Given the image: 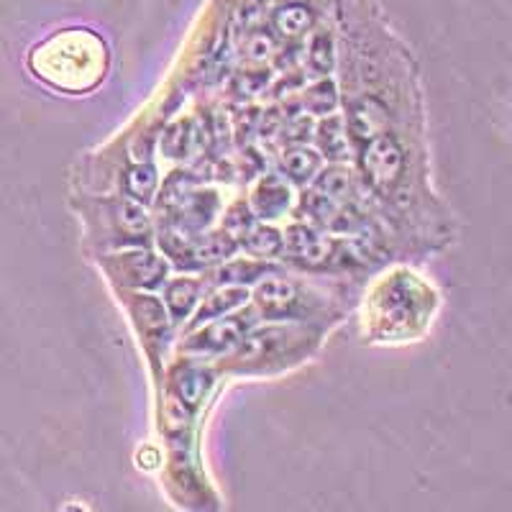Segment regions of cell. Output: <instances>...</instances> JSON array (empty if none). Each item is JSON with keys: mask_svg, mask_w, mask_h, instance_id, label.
<instances>
[{"mask_svg": "<svg viewBox=\"0 0 512 512\" xmlns=\"http://www.w3.org/2000/svg\"><path fill=\"white\" fill-rule=\"evenodd\" d=\"M31 67L41 80L54 88L80 93V90L93 88L103 77L105 54L95 36L70 31L36 49L31 54Z\"/></svg>", "mask_w": 512, "mask_h": 512, "instance_id": "6da1fadb", "label": "cell"}, {"mask_svg": "<svg viewBox=\"0 0 512 512\" xmlns=\"http://www.w3.org/2000/svg\"><path fill=\"white\" fill-rule=\"evenodd\" d=\"M361 167L364 177L374 190H390L400 180L402 169V144L392 134H379L367 141L364 154H361Z\"/></svg>", "mask_w": 512, "mask_h": 512, "instance_id": "7a4b0ae2", "label": "cell"}, {"mask_svg": "<svg viewBox=\"0 0 512 512\" xmlns=\"http://www.w3.org/2000/svg\"><path fill=\"white\" fill-rule=\"evenodd\" d=\"M249 328V315H231V318H216L205 331L192 336L185 344L187 351H208V354H226L233 346H239Z\"/></svg>", "mask_w": 512, "mask_h": 512, "instance_id": "3957f363", "label": "cell"}, {"mask_svg": "<svg viewBox=\"0 0 512 512\" xmlns=\"http://www.w3.org/2000/svg\"><path fill=\"white\" fill-rule=\"evenodd\" d=\"M254 303L259 313L267 318H285L297 305V287L282 277H272V280L259 282L254 290Z\"/></svg>", "mask_w": 512, "mask_h": 512, "instance_id": "277c9868", "label": "cell"}, {"mask_svg": "<svg viewBox=\"0 0 512 512\" xmlns=\"http://www.w3.org/2000/svg\"><path fill=\"white\" fill-rule=\"evenodd\" d=\"M387 126V113L374 98H359L349 108V136L354 141H372Z\"/></svg>", "mask_w": 512, "mask_h": 512, "instance_id": "5b68a950", "label": "cell"}, {"mask_svg": "<svg viewBox=\"0 0 512 512\" xmlns=\"http://www.w3.org/2000/svg\"><path fill=\"white\" fill-rule=\"evenodd\" d=\"M331 241L310 231L308 226H292L287 231V251L303 264H323L331 256Z\"/></svg>", "mask_w": 512, "mask_h": 512, "instance_id": "8992f818", "label": "cell"}, {"mask_svg": "<svg viewBox=\"0 0 512 512\" xmlns=\"http://www.w3.org/2000/svg\"><path fill=\"white\" fill-rule=\"evenodd\" d=\"M251 208H254V216L267 218V221L280 218L290 208V187L277 177H267L251 195Z\"/></svg>", "mask_w": 512, "mask_h": 512, "instance_id": "52a82bcc", "label": "cell"}, {"mask_svg": "<svg viewBox=\"0 0 512 512\" xmlns=\"http://www.w3.org/2000/svg\"><path fill=\"white\" fill-rule=\"evenodd\" d=\"M164 267L157 256L146 254V251H136V254L126 256V280L131 285L152 287L154 282L162 280Z\"/></svg>", "mask_w": 512, "mask_h": 512, "instance_id": "ba28073f", "label": "cell"}, {"mask_svg": "<svg viewBox=\"0 0 512 512\" xmlns=\"http://www.w3.org/2000/svg\"><path fill=\"white\" fill-rule=\"evenodd\" d=\"M282 169L292 182H308L310 177L318 175L320 169V154L305 146H292L282 157Z\"/></svg>", "mask_w": 512, "mask_h": 512, "instance_id": "9c48e42d", "label": "cell"}, {"mask_svg": "<svg viewBox=\"0 0 512 512\" xmlns=\"http://www.w3.org/2000/svg\"><path fill=\"white\" fill-rule=\"evenodd\" d=\"M246 290L244 287H226V290L210 295L203 303V308L198 310V323H205V320H216L223 318L226 313H231L233 308H241L246 303Z\"/></svg>", "mask_w": 512, "mask_h": 512, "instance_id": "30bf717a", "label": "cell"}, {"mask_svg": "<svg viewBox=\"0 0 512 512\" xmlns=\"http://www.w3.org/2000/svg\"><path fill=\"white\" fill-rule=\"evenodd\" d=\"M318 144L320 152L326 154L328 159H346L349 157V139L344 134V126H341V118L331 116L326 121H320L318 126Z\"/></svg>", "mask_w": 512, "mask_h": 512, "instance_id": "8fae6325", "label": "cell"}, {"mask_svg": "<svg viewBox=\"0 0 512 512\" xmlns=\"http://www.w3.org/2000/svg\"><path fill=\"white\" fill-rule=\"evenodd\" d=\"M315 16L308 6H300V3H292V6L280 8L274 13V26L282 36H300L313 26Z\"/></svg>", "mask_w": 512, "mask_h": 512, "instance_id": "7c38bea8", "label": "cell"}, {"mask_svg": "<svg viewBox=\"0 0 512 512\" xmlns=\"http://www.w3.org/2000/svg\"><path fill=\"white\" fill-rule=\"evenodd\" d=\"M167 308L172 318L182 320L190 315V310L198 303V282L192 280H177L167 287Z\"/></svg>", "mask_w": 512, "mask_h": 512, "instance_id": "4fadbf2b", "label": "cell"}, {"mask_svg": "<svg viewBox=\"0 0 512 512\" xmlns=\"http://www.w3.org/2000/svg\"><path fill=\"white\" fill-rule=\"evenodd\" d=\"M210 387V374L203 372V369H185V372L177 377V392H180L182 400L195 408L200 400L205 397Z\"/></svg>", "mask_w": 512, "mask_h": 512, "instance_id": "5bb4252c", "label": "cell"}, {"mask_svg": "<svg viewBox=\"0 0 512 512\" xmlns=\"http://www.w3.org/2000/svg\"><path fill=\"white\" fill-rule=\"evenodd\" d=\"M157 190V169L152 164H141V167L128 169L126 175V192L131 198L149 200Z\"/></svg>", "mask_w": 512, "mask_h": 512, "instance_id": "9a60e30c", "label": "cell"}, {"mask_svg": "<svg viewBox=\"0 0 512 512\" xmlns=\"http://www.w3.org/2000/svg\"><path fill=\"white\" fill-rule=\"evenodd\" d=\"M308 64L318 75H328L336 64V49L333 39L328 34H315L308 47Z\"/></svg>", "mask_w": 512, "mask_h": 512, "instance_id": "2e32d148", "label": "cell"}, {"mask_svg": "<svg viewBox=\"0 0 512 512\" xmlns=\"http://www.w3.org/2000/svg\"><path fill=\"white\" fill-rule=\"evenodd\" d=\"M303 210L308 213L310 218H313L315 223H320V226L331 228L333 221H336L338 216V203L336 200H331L328 195H323V192H308L303 200Z\"/></svg>", "mask_w": 512, "mask_h": 512, "instance_id": "e0dca14e", "label": "cell"}, {"mask_svg": "<svg viewBox=\"0 0 512 512\" xmlns=\"http://www.w3.org/2000/svg\"><path fill=\"white\" fill-rule=\"evenodd\" d=\"M195 141V136L190 134V121H180L175 126L167 128V134L162 139V149L167 157L182 159L190 154V146Z\"/></svg>", "mask_w": 512, "mask_h": 512, "instance_id": "ac0fdd59", "label": "cell"}, {"mask_svg": "<svg viewBox=\"0 0 512 512\" xmlns=\"http://www.w3.org/2000/svg\"><path fill=\"white\" fill-rule=\"evenodd\" d=\"M246 249L256 256H274L280 251L282 246V236L280 231H274L269 226H259V228H249V236L244 239Z\"/></svg>", "mask_w": 512, "mask_h": 512, "instance_id": "d6986e66", "label": "cell"}, {"mask_svg": "<svg viewBox=\"0 0 512 512\" xmlns=\"http://www.w3.org/2000/svg\"><path fill=\"white\" fill-rule=\"evenodd\" d=\"M338 105V95H336V85L331 80H323L318 82L315 88H310L305 93V108L318 116H326V113L336 111Z\"/></svg>", "mask_w": 512, "mask_h": 512, "instance_id": "ffe728a7", "label": "cell"}, {"mask_svg": "<svg viewBox=\"0 0 512 512\" xmlns=\"http://www.w3.org/2000/svg\"><path fill=\"white\" fill-rule=\"evenodd\" d=\"M349 187L351 180L346 169H328V172H320L318 182H315V190L328 195V198L336 200V203L344 198V195H349Z\"/></svg>", "mask_w": 512, "mask_h": 512, "instance_id": "44dd1931", "label": "cell"}, {"mask_svg": "<svg viewBox=\"0 0 512 512\" xmlns=\"http://www.w3.org/2000/svg\"><path fill=\"white\" fill-rule=\"evenodd\" d=\"M118 226H121L128 236H144V233H149V218H146L141 205L121 203L118 205Z\"/></svg>", "mask_w": 512, "mask_h": 512, "instance_id": "7402d4cb", "label": "cell"}, {"mask_svg": "<svg viewBox=\"0 0 512 512\" xmlns=\"http://www.w3.org/2000/svg\"><path fill=\"white\" fill-rule=\"evenodd\" d=\"M269 272L267 267H262V264H251V262H231L226 264V267L218 272V282H249V280H256L259 274Z\"/></svg>", "mask_w": 512, "mask_h": 512, "instance_id": "603a6c76", "label": "cell"}, {"mask_svg": "<svg viewBox=\"0 0 512 512\" xmlns=\"http://www.w3.org/2000/svg\"><path fill=\"white\" fill-rule=\"evenodd\" d=\"M239 216H241V208H233L231 216L226 218V228H228V231L236 233V236H241V233L249 231L251 221H254V218H251L249 213H244V218H239Z\"/></svg>", "mask_w": 512, "mask_h": 512, "instance_id": "cb8c5ba5", "label": "cell"}, {"mask_svg": "<svg viewBox=\"0 0 512 512\" xmlns=\"http://www.w3.org/2000/svg\"><path fill=\"white\" fill-rule=\"evenodd\" d=\"M269 52H272V41H269L267 36H254V39H251L249 44L251 59H259V62H262V59L269 57Z\"/></svg>", "mask_w": 512, "mask_h": 512, "instance_id": "d4e9b609", "label": "cell"}]
</instances>
